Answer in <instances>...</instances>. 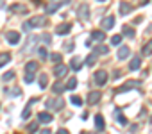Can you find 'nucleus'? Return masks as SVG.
Masks as SVG:
<instances>
[{
	"instance_id": "nucleus-22",
	"label": "nucleus",
	"mask_w": 152,
	"mask_h": 134,
	"mask_svg": "<svg viewBox=\"0 0 152 134\" xmlns=\"http://www.w3.org/2000/svg\"><path fill=\"white\" fill-rule=\"evenodd\" d=\"M131 11H132V6L131 4H127V2H122L120 4V15H127Z\"/></svg>"
},
{
	"instance_id": "nucleus-2",
	"label": "nucleus",
	"mask_w": 152,
	"mask_h": 134,
	"mask_svg": "<svg viewBox=\"0 0 152 134\" xmlns=\"http://www.w3.org/2000/svg\"><path fill=\"white\" fill-rule=\"evenodd\" d=\"M45 106L48 107V109H52V111H61V109H64V100L63 98H48L47 102H45Z\"/></svg>"
},
{
	"instance_id": "nucleus-12",
	"label": "nucleus",
	"mask_w": 152,
	"mask_h": 134,
	"mask_svg": "<svg viewBox=\"0 0 152 134\" xmlns=\"http://www.w3.org/2000/svg\"><path fill=\"white\" fill-rule=\"evenodd\" d=\"M129 55H131V50H129V47H120V50H118L116 57H118L120 61H124V59H127Z\"/></svg>"
},
{
	"instance_id": "nucleus-23",
	"label": "nucleus",
	"mask_w": 152,
	"mask_h": 134,
	"mask_svg": "<svg viewBox=\"0 0 152 134\" xmlns=\"http://www.w3.org/2000/svg\"><path fill=\"white\" fill-rule=\"evenodd\" d=\"M77 88V79L75 77H72L68 82H66V86H64V90H68V91H72V90H75Z\"/></svg>"
},
{
	"instance_id": "nucleus-17",
	"label": "nucleus",
	"mask_w": 152,
	"mask_h": 134,
	"mask_svg": "<svg viewBox=\"0 0 152 134\" xmlns=\"http://www.w3.org/2000/svg\"><path fill=\"white\" fill-rule=\"evenodd\" d=\"M140 64H141V57H132L131 63H129V68H131L132 72H136V70L140 68Z\"/></svg>"
},
{
	"instance_id": "nucleus-24",
	"label": "nucleus",
	"mask_w": 152,
	"mask_h": 134,
	"mask_svg": "<svg viewBox=\"0 0 152 134\" xmlns=\"http://www.w3.org/2000/svg\"><path fill=\"white\" fill-rule=\"evenodd\" d=\"M115 116H116V120H118L122 125H127V120H125V116L122 114V111H120V109H115Z\"/></svg>"
},
{
	"instance_id": "nucleus-34",
	"label": "nucleus",
	"mask_w": 152,
	"mask_h": 134,
	"mask_svg": "<svg viewBox=\"0 0 152 134\" xmlns=\"http://www.w3.org/2000/svg\"><path fill=\"white\" fill-rule=\"evenodd\" d=\"M22 118H23V120H27V118H31V107H29V106H27V107L23 109V113H22Z\"/></svg>"
},
{
	"instance_id": "nucleus-18",
	"label": "nucleus",
	"mask_w": 152,
	"mask_h": 134,
	"mask_svg": "<svg viewBox=\"0 0 152 134\" xmlns=\"http://www.w3.org/2000/svg\"><path fill=\"white\" fill-rule=\"evenodd\" d=\"M11 13H27V6H22V4H13L9 7Z\"/></svg>"
},
{
	"instance_id": "nucleus-6",
	"label": "nucleus",
	"mask_w": 152,
	"mask_h": 134,
	"mask_svg": "<svg viewBox=\"0 0 152 134\" xmlns=\"http://www.w3.org/2000/svg\"><path fill=\"white\" fill-rule=\"evenodd\" d=\"M70 31H72V23H68V22H64V23H59V25L56 27V34H59V36L70 34Z\"/></svg>"
},
{
	"instance_id": "nucleus-29",
	"label": "nucleus",
	"mask_w": 152,
	"mask_h": 134,
	"mask_svg": "<svg viewBox=\"0 0 152 134\" xmlns=\"http://www.w3.org/2000/svg\"><path fill=\"white\" fill-rule=\"evenodd\" d=\"M48 59H50V61H54L56 64H59L63 57H61V54H56V52H54V54H50V55H48Z\"/></svg>"
},
{
	"instance_id": "nucleus-40",
	"label": "nucleus",
	"mask_w": 152,
	"mask_h": 134,
	"mask_svg": "<svg viewBox=\"0 0 152 134\" xmlns=\"http://www.w3.org/2000/svg\"><path fill=\"white\" fill-rule=\"evenodd\" d=\"M129 130H131V132H136V130H138V125H136V123H132V125H131V129H129Z\"/></svg>"
},
{
	"instance_id": "nucleus-10",
	"label": "nucleus",
	"mask_w": 152,
	"mask_h": 134,
	"mask_svg": "<svg viewBox=\"0 0 152 134\" xmlns=\"http://www.w3.org/2000/svg\"><path fill=\"white\" fill-rule=\"evenodd\" d=\"M38 68H39V64H38L36 61H29V63L25 64V74H36Z\"/></svg>"
},
{
	"instance_id": "nucleus-30",
	"label": "nucleus",
	"mask_w": 152,
	"mask_h": 134,
	"mask_svg": "<svg viewBox=\"0 0 152 134\" xmlns=\"http://www.w3.org/2000/svg\"><path fill=\"white\" fill-rule=\"evenodd\" d=\"M38 55H39L41 59H47V57H48V52H47V48H45V47H39V48H38Z\"/></svg>"
},
{
	"instance_id": "nucleus-19",
	"label": "nucleus",
	"mask_w": 152,
	"mask_h": 134,
	"mask_svg": "<svg viewBox=\"0 0 152 134\" xmlns=\"http://www.w3.org/2000/svg\"><path fill=\"white\" fill-rule=\"evenodd\" d=\"M107 52H109V48L104 47V45H99V47L93 48V55H106Z\"/></svg>"
},
{
	"instance_id": "nucleus-38",
	"label": "nucleus",
	"mask_w": 152,
	"mask_h": 134,
	"mask_svg": "<svg viewBox=\"0 0 152 134\" xmlns=\"http://www.w3.org/2000/svg\"><path fill=\"white\" fill-rule=\"evenodd\" d=\"M39 39H43V41H45V43H47V45H48V43H50V36H48V34H43V36H41V38H39Z\"/></svg>"
},
{
	"instance_id": "nucleus-14",
	"label": "nucleus",
	"mask_w": 152,
	"mask_h": 134,
	"mask_svg": "<svg viewBox=\"0 0 152 134\" xmlns=\"http://www.w3.org/2000/svg\"><path fill=\"white\" fill-rule=\"evenodd\" d=\"M83 63H84V61H83L81 57H73V59H72V63H70V66H72L75 72H79V70L83 68Z\"/></svg>"
},
{
	"instance_id": "nucleus-41",
	"label": "nucleus",
	"mask_w": 152,
	"mask_h": 134,
	"mask_svg": "<svg viewBox=\"0 0 152 134\" xmlns=\"http://www.w3.org/2000/svg\"><path fill=\"white\" fill-rule=\"evenodd\" d=\"M56 134H70V132H68V130H66V129H59V130H57V132H56Z\"/></svg>"
},
{
	"instance_id": "nucleus-37",
	"label": "nucleus",
	"mask_w": 152,
	"mask_h": 134,
	"mask_svg": "<svg viewBox=\"0 0 152 134\" xmlns=\"http://www.w3.org/2000/svg\"><path fill=\"white\" fill-rule=\"evenodd\" d=\"M36 130H38V123L34 122V123H31V125H29V134H34Z\"/></svg>"
},
{
	"instance_id": "nucleus-15",
	"label": "nucleus",
	"mask_w": 152,
	"mask_h": 134,
	"mask_svg": "<svg viewBox=\"0 0 152 134\" xmlns=\"http://www.w3.org/2000/svg\"><path fill=\"white\" fill-rule=\"evenodd\" d=\"M77 13H79V16H81V18H84V20H88V18H90V15H88V13H90V7H88L86 4H83V6H79V9H77Z\"/></svg>"
},
{
	"instance_id": "nucleus-20",
	"label": "nucleus",
	"mask_w": 152,
	"mask_h": 134,
	"mask_svg": "<svg viewBox=\"0 0 152 134\" xmlns=\"http://www.w3.org/2000/svg\"><path fill=\"white\" fill-rule=\"evenodd\" d=\"M104 38H106L104 31H93L91 32V39H95V41H104Z\"/></svg>"
},
{
	"instance_id": "nucleus-8",
	"label": "nucleus",
	"mask_w": 152,
	"mask_h": 134,
	"mask_svg": "<svg viewBox=\"0 0 152 134\" xmlns=\"http://www.w3.org/2000/svg\"><path fill=\"white\" fill-rule=\"evenodd\" d=\"M52 120H54V116H52L50 113H47V111L38 113V122H39V123H50Z\"/></svg>"
},
{
	"instance_id": "nucleus-46",
	"label": "nucleus",
	"mask_w": 152,
	"mask_h": 134,
	"mask_svg": "<svg viewBox=\"0 0 152 134\" xmlns=\"http://www.w3.org/2000/svg\"><path fill=\"white\" fill-rule=\"evenodd\" d=\"M150 122H152V118H150Z\"/></svg>"
},
{
	"instance_id": "nucleus-33",
	"label": "nucleus",
	"mask_w": 152,
	"mask_h": 134,
	"mask_svg": "<svg viewBox=\"0 0 152 134\" xmlns=\"http://www.w3.org/2000/svg\"><path fill=\"white\" fill-rule=\"evenodd\" d=\"M11 79H15V72H6L4 75H2V81H11Z\"/></svg>"
},
{
	"instance_id": "nucleus-1",
	"label": "nucleus",
	"mask_w": 152,
	"mask_h": 134,
	"mask_svg": "<svg viewBox=\"0 0 152 134\" xmlns=\"http://www.w3.org/2000/svg\"><path fill=\"white\" fill-rule=\"evenodd\" d=\"M41 25H45V18H43V16H32V18H29V20L23 23V31L27 32V31L38 29V27H41Z\"/></svg>"
},
{
	"instance_id": "nucleus-31",
	"label": "nucleus",
	"mask_w": 152,
	"mask_h": 134,
	"mask_svg": "<svg viewBox=\"0 0 152 134\" xmlns=\"http://www.w3.org/2000/svg\"><path fill=\"white\" fill-rule=\"evenodd\" d=\"M70 100H72V104H73V106H83V98H81V97H77V95H73Z\"/></svg>"
},
{
	"instance_id": "nucleus-32",
	"label": "nucleus",
	"mask_w": 152,
	"mask_h": 134,
	"mask_svg": "<svg viewBox=\"0 0 152 134\" xmlns=\"http://www.w3.org/2000/svg\"><path fill=\"white\" fill-rule=\"evenodd\" d=\"M95 61H97V55H93V54H90V55L86 57V64H88V66H93Z\"/></svg>"
},
{
	"instance_id": "nucleus-5",
	"label": "nucleus",
	"mask_w": 152,
	"mask_h": 134,
	"mask_svg": "<svg viewBox=\"0 0 152 134\" xmlns=\"http://www.w3.org/2000/svg\"><path fill=\"white\" fill-rule=\"evenodd\" d=\"M66 72H68V66H64V64H56L54 66V75H56V79H63L64 75H66Z\"/></svg>"
},
{
	"instance_id": "nucleus-43",
	"label": "nucleus",
	"mask_w": 152,
	"mask_h": 134,
	"mask_svg": "<svg viewBox=\"0 0 152 134\" xmlns=\"http://www.w3.org/2000/svg\"><path fill=\"white\" fill-rule=\"evenodd\" d=\"M81 134H93V132H81Z\"/></svg>"
},
{
	"instance_id": "nucleus-39",
	"label": "nucleus",
	"mask_w": 152,
	"mask_h": 134,
	"mask_svg": "<svg viewBox=\"0 0 152 134\" xmlns=\"http://www.w3.org/2000/svg\"><path fill=\"white\" fill-rule=\"evenodd\" d=\"M20 93H22V91H20V90H18V88H15V90H13V91H11V95H15V97H18V95H20Z\"/></svg>"
},
{
	"instance_id": "nucleus-4",
	"label": "nucleus",
	"mask_w": 152,
	"mask_h": 134,
	"mask_svg": "<svg viewBox=\"0 0 152 134\" xmlns=\"http://www.w3.org/2000/svg\"><path fill=\"white\" fill-rule=\"evenodd\" d=\"M6 39H7L9 45H18V43H20V32L9 31V32H6Z\"/></svg>"
},
{
	"instance_id": "nucleus-44",
	"label": "nucleus",
	"mask_w": 152,
	"mask_h": 134,
	"mask_svg": "<svg viewBox=\"0 0 152 134\" xmlns=\"http://www.w3.org/2000/svg\"><path fill=\"white\" fill-rule=\"evenodd\" d=\"M34 4H39V0H34Z\"/></svg>"
},
{
	"instance_id": "nucleus-25",
	"label": "nucleus",
	"mask_w": 152,
	"mask_h": 134,
	"mask_svg": "<svg viewBox=\"0 0 152 134\" xmlns=\"http://www.w3.org/2000/svg\"><path fill=\"white\" fill-rule=\"evenodd\" d=\"M141 54H143V55H150V54H152V39L147 41V45L141 48Z\"/></svg>"
},
{
	"instance_id": "nucleus-35",
	"label": "nucleus",
	"mask_w": 152,
	"mask_h": 134,
	"mask_svg": "<svg viewBox=\"0 0 152 134\" xmlns=\"http://www.w3.org/2000/svg\"><path fill=\"white\" fill-rule=\"evenodd\" d=\"M120 41H122V36H120V34H116V36L111 38V43H113V45H120Z\"/></svg>"
},
{
	"instance_id": "nucleus-16",
	"label": "nucleus",
	"mask_w": 152,
	"mask_h": 134,
	"mask_svg": "<svg viewBox=\"0 0 152 134\" xmlns=\"http://www.w3.org/2000/svg\"><path fill=\"white\" fill-rule=\"evenodd\" d=\"M95 125L99 130H104L106 129V122H104V116L102 114H95Z\"/></svg>"
},
{
	"instance_id": "nucleus-45",
	"label": "nucleus",
	"mask_w": 152,
	"mask_h": 134,
	"mask_svg": "<svg viewBox=\"0 0 152 134\" xmlns=\"http://www.w3.org/2000/svg\"><path fill=\"white\" fill-rule=\"evenodd\" d=\"M99 2H106V0H99Z\"/></svg>"
},
{
	"instance_id": "nucleus-26",
	"label": "nucleus",
	"mask_w": 152,
	"mask_h": 134,
	"mask_svg": "<svg viewBox=\"0 0 152 134\" xmlns=\"http://www.w3.org/2000/svg\"><path fill=\"white\" fill-rule=\"evenodd\" d=\"M38 82H39V88H41V90H45V88H47V84H48V77H47L45 74H41V77H39V81H38Z\"/></svg>"
},
{
	"instance_id": "nucleus-7",
	"label": "nucleus",
	"mask_w": 152,
	"mask_h": 134,
	"mask_svg": "<svg viewBox=\"0 0 152 134\" xmlns=\"http://www.w3.org/2000/svg\"><path fill=\"white\" fill-rule=\"evenodd\" d=\"M95 82H97V86H104V84L107 82V72L99 70V72L95 74Z\"/></svg>"
},
{
	"instance_id": "nucleus-27",
	"label": "nucleus",
	"mask_w": 152,
	"mask_h": 134,
	"mask_svg": "<svg viewBox=\"0 0 152 134\" xmlns=\"http://www.w3.org/2000/svg\"><path fill=\"white\" fill-rule=\"evenodd\" d=\"M52 91H54L56 95H61V93L64 91V86H63V84H59V82H56V84L52 86Z\"/></svg>"
},
{
	"instance_id": "nucleus-28",
	"label": "nucleus",
	"mask_w": 152,
	"mask_h": 134,
	"mask_svg": "<svg viewBox=\"0 0 152 134\" xmlns=\"http://www.w3.org/2000/svg\"><path fill=\"white\" fill-rule=\"evenodd\" d=\"M124 36H127V38H134V36H136V32H134L131 27H127V25H125V27H124Z\"/></svg>"
},
{
	"instance_id": "nucleus-21",
	"label": "nucleus",
	"mask_w": 152,
	"mask_h": 134,
	"mask_svg": "<svg viewBox=\"0 0 152 134\" xmlns=\"http://www.w3.org/2000/svg\"><path fill=\"white\" fill-rule=\"evenodd\" d=\"M9 61H11V54H7V52L0 54V68H2V66H6Z\"/></svg>"
},
{
	"instance_id": "nucleus-11",
	"label": "nucleus",
	"mask_w": 152,
	"mask_h": 134,
	"mask_svg": "<svg viewBox=\"0 0 152 134\" xmlns=\"http://www.w3.org/2000/svg\"><path fill=\"white\" fill-rule=\"evenodd\" d=\"M61 6H63V2H54V4H48L45 11H47V15H54L56 11H59V9H61Z\"/></svg>"
},
{
	"instance_id": "nucleus-3",
	"label": "nucleus",
	"mask_w": 152,
	"mask_h": 134,
	"mask_svg": "<svg viewBox=\"0 0 152 134\" xmlns=\"http://www.w3.org/2000/svg\"><path fill=\"white\" fill-rule=\"evenodd\" d=\"M138 86H141V82H140V81H127L125 84H122L120 88H116V90H115V93H124V91H129V90L138 88Z\"/></svg>"
},
{
	"instance_id": "nucleus-36",
	"label": "nucleus",
	"mask_w": 152,
	"mask_h": 134,
	"mask_svg": "<svg viewBox=\"0 0 152 134\" xmlns=\"http://www.w3.org/2000/svg\"><path fill=\"white\" fill-rule=\"evenodd\" d=\"M23 81H25L27 84H31V82L34 81V74H25V77H23Z\"/></svg>"
},
{
	"instance_id": "nucleus-13",
	"label": "nucleus",
	"mask_w": 152,
	"mask_h": 134,
	"mask_svg": "<svg viewBox=\"0 0 152 134\" xmlns=\"http://www.w3.org/2000/svg\"><path fill=\"white\" fill-rule=\"evenodd\" d=\"M100 98H102L100 91H91V93L88 95V104H91V106H93V104H97Z\"/></svg>"
},
{
	"instance_id": "nucleus-9",
	"label": "nucleus",
	"mask_w": 152,
	"mask_h": 134,
	"mask_svg": "<svg viewBox=\"0 0 152 134\" xmlns=\"http://www.w3.org/2000/svg\"><path fill=\"white\" fill-rule=\"evenodd\" d=\"M115 27V16H106L104 20H102V29L104 31H109V29H113Z\"/></svg>"
},
{
	"instance_id": "nucleus-42",
	"label": "nucleus",
	"mask_w": 152,
	"mask_h": 134,
	"mask_svg": "<svg viewBox=\"0 0 152 134\" xmlns=\"http://www.w3.org/2000/svg\"><path fill=\"white\" fill-rule=\"evenodd\" d=\"M41 134H50V129H43V130H41Z\"/></svg>"
}]
</instances>
